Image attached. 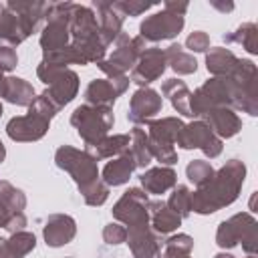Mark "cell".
<instances>
[{"label":"cell","mask_w":258,"mask_h":258,"mask_svg":"<svg viewBox=\"0 0 258 258\" xmlns=\"http://www.w3.org/2000/svg\"><path fill=\"white\" fill-rule=\"evenodd\" d=\"M246 181V165L240 159H228L218 171H214L212 179L191 191V212L200 216L216 214L232 206Z\"/></svg>","instance_id":"cell-1"},{"label":"cell","mask_w":258,"mask_h":258,"mask_svg":"<svg viewBox=\"0 0 258 258\" xmlns=\"http://www.w3.org/2000/svg\"><path fill=\"white\" fill-rule=\"evenodd\" d=\"M216 244L222 250H232L242 244L248 256H256L258 252V222L252 214L240 212L232 218L220 222L216 230Z\"/></svg>","instance_id":"cell-2"},{"label":"cell","mask_w":258,"mask_h":258,"mask_svg":"<svg viewBox=\"0 0 258 258\" xmlns=\"http://www.w3.org/2000/svg\"><path fill=\"white\" fill-rule=\"evenodd\" d=\"M36 77L46 85V89L40 95L46 97L58 111L64 105H69L79 93V75L73 69L48 64L40 60L36 67Z\"/></svg>","instance_id":"cell-3"},{"label":"cell","mask_w":258,"mask_h":258,"mask_svg":"<svg viewBox=\"0 0 258 258\" xmlns=\"http://www.w3.org/2000/svg\"><path fill=\"white\" fill-rule=\"evenodd\" d=\"M218 107H230L236 111V87L230 77H210L189 95L191 117H202Z\"/></svg>","instance_id":"cell-4"},{"label":"cell","mask_w":258,"mask_h":258,"mask_svg":"<svg viewBox=\"0 0 258 258\" xmlns=\"http://www.w3.org/2000/svg\"><path fill=\"white\" fill-rule=\"evenodd\" d=\"M71 125L77 129L85 145H95L109 135V129L115 125V115L111 107H95L85 103L71 113Z\"/></svg>","instance_id":"cell-5"},{"label":"cell","mask_w":258,"mask_h":258,"mask_svg":"<svg viewBox=\"0 0 258 258\" xmlns=\"http://www.w3.org/2000/svg\"><path fill=\"white\" fill-rule=\"evenodd\" d=\"M149 44L139 34L137 36H129L127 32H121L113 42V52L109 56H105L97 67L107 75V79L127 75V71H133L139 54Z\"/></svg>","instance_id":"cell-6"},{"label":"cell","mask_w":258,"mask_h":258,"mask_svg":"<svg viewBox=\"0 0 258 258\" xmlns=\"http://www.w3.org/2000/svg\"><path fill=\"white\" fill-rule=\"evenodd\" d=\"M75 2H50L48 16L40 30V48L42 52L58 50L71 44V14Z\"/></svg>","instance_id":"cell-7"},{"label":"cell","mask_w":258,"mask_h":258,"mask_svg":"<svg viewBox=\"0 0 258 258\" xmlns=\"http://www.w3.org/2000/svg\"><path fill=\"white\" fill-rule=\"evenodd\" d=\"M54 163L58 169L67 171L73 177V181L77 183L79 189L101 179L97 161L85 149H77L73 145H60L54 151Z\"/></svg>","instance_id":"cell-8"},{"label":"cell","mask_w":258,"mask_h":258,"mask_svg":"<svg viewBox=\"0 0 258 258\" xmlns=\"http://www.w3.org/2000/svg\"><path fill=\"white\" fill-rule=\"evenodd\" d=\"M234 87H236V111L248 113L250 117L258 115V69L250 58H238L232 75H230Z\"/></svg>","instance_id":"cell-9"},{"label":"cell","mask_w":258,"mask_h":258,"mask_svg":"<svg viewBox=\"0 0 258 258\" xmlns=\"http://www.w3.org/2000/svg\"><path fill=\"white\" fill-rule=\"evenodd\" d=\"M175 145L181 149H200L210 159L218 157L224 149V141L220 137H216L214 131L202 119L183 125V129L179 131V135L175 139Z\"/></svg>","instance_id":"cell-10"},{"label":"cell","mask_w":258,"mask_h":258,"mask_svg":"<svg viewBox=\"0 0 258 258\" xmlns=\"http://www.w3.org/2000/svg\"><path fill=\"white\" fill-rule=\"evenodd\" d=\"M185 18L179 14H173L169 10H159L151 16H147L139 24V36L145 42H161V40H171L183 30Z\"/></svg>","instance_id":"cell-11"},{"label":"cell","mask_w":258,"mask_h":258,"mask_svg":"<svg viewBox=\"0 0 258 258\" xmlns=\"http://www.w3.org/2000/svg\"><path fill=\"white\" fill-rule=\"evenodd\" d=\"M147 206H149V196L141 187H129L115 202L111 214L119 224H123L127 228L131 224H139V222L149 220Z\"/></svg>","instance_id":"cell-12"},{"label":"cell","mask_w":258,"mask_h":258,"mask_svg":"<svg viewBox=\"0 0 258 258\" xmlns=\"http://www.w3.org/2000/svg\"><path fill=\"white\" fill-rule=\"evenodd\" d=\"M125 230H127L125 244L129 246L133 258H161L163 240L159 234L153 232L149 220L139 222V224H131Z\"/></svg>","instance_id":"cell-13"},{"label":"cell","mask_w":258,"mask_h":258,"mask_svg":"<svg viewBox=\"0 0 258 258\" xmlns=\"http://www.w3.org/2000/svg\"><path fill=\"white\" fill-rule=\"evenodd\" d=\"M131 79L127 75L113 77V79H93L85 89V101L87 105L95 107H111L115 101L129 89Z\"/></svg>","instance_id":"cell-14"},{"label":"cell","mask_w":258,"mask_h":258,"mask_svg":"<svg viewBox=\"0 0 258 258\" xmlns=\"http://www.w3.org/2000/svg\"><path fill=\"white\" fill-rule=\"evenodd\" d=\"M165 69H167L165 52L159 46H147L139 54V58H137V62H135V67L131 71V83L139 85V89L141 87H149L151 83L161 79Z\"/></svg>","instance_id":"cell-15"},{"label":"cell","mask_w":258,"mask_h":258,"mask_svg":"<svg viewBox=\"0 0 258 258\" xmlns=\"http://www.w3.org/2000/svg\"><path fill=\"white\" fill-rule=\"evenodd\" d=\"M161 107H163L161 93L151 87H141L133 93V97L129 101L127 119H129V123L141 127V125L149 123L157 113H161Z\"/></svg>","instance_id":"cell-16"},{"label":"cell","mask_w":258,"mask_h":258,"mask_svg":"<svg viewBox=\"0 0 258 258\" xmlns=\"http://www.w3.org/2000/svg\"><path fill=\"white\" fill-rule=\"evenodd\" d=\"M48 129H50V121L36 115V113L18 115V117H12L6 123V135L12 141H18V143L38 141L46 135Z\"/></svg>","instance_id":"cell-17"},{"label":"cell","mask_w":258,"mask_h":258,"mask_svg":"<svg viewBox=\"0 0 258 258\" xmlns=\"http://www.w3.org/2000/svg\"><path fill=\"white\" fill-rule=\"evenodd\" d=\"M6 6L20 18L28 36L42 30L50 10V2H44V0H8Z\"/></svg>","instance_id":"cell-18"},{"label":"cell","mask_w":258,"mask_h":258,"mask_svg":"<svg viewBox=\"0 0 258 258\" xmlns=\"http://www.w3.org/2000/svg\"><path fill=\"white\" fill-rule=\"evenodd\" d=\"M77 236V222L69 214H50L44 220L42 226V238L44 244L50 248H60L67 246L75 240Z\"/></svg>","instance_id":"cell-19"},{"label":"cell","mask_w":258,"mask_h":258,"mask_svg":"<svg viewBox=\"0 0 258 258\" xmlns=\"http://www.w3.org/2000/svg\"><path fill=\"white\" fill-rule=\"evenodd\" d=\"M91 10L95 12L97 24H99V34L101 40L107 44V48L115 42V38L123 32V16L113 8V2L107 0H93Z\"/></svg>","instance_id":"cell-20"},{"label":"cell","mask_w":258,"mask_h":258,"mask_svg":"<svg viewBox=\"0 0 258 258\" xmlns=\"http://www.w3.org/2000/svg\"><path fill=\"white\" fill-rule=\"evenodd\" d=\"M212 131L216 137H220L222 141L224 139H230L234 135H238L242 131V119L240 115L230 109V107H218V109H210L208 113H204L200 117Z\"/></svg>","instance_id":"cell-21"},{"label":"cell","mask_w":258,"mask_h":258,"mask_svg":"<svg viewBox=\"0 0 258 258\" xmlns=\"http://www.w3.org/2000/svg\"><path fill=\"white\" fill-rule=\"evenodd\" d=\"M139 181H141V189L147 196H161L177 185V173L173 167L157 165V167L145 169L139 175Z\"/></svg>","instance_id":"cell-22"},{"label":"cell","mask_w":258,"mask_h":258,"mask_svg":"<svg viewBox=\"0 0 258 258\" xmlns=\"http://www.w3.org/2000/svg\"><path fill=\"white\" fill-rule=\"evenodd\" d=\"M147 212H149V224L153 232L159 236H167L181 226V218L175 212H171L163 200H149Z\"/></svg>","instance_id":"cell-23"},{"label":"cell","mask_w":258,"mask_h":258,"mask_svg":"<svg viewBox=\"0 0 258 258\" xmlns=\"http://www.w3.org/2000/svg\"><path fill=\"white\" fill-rule=\"evenodd\" d=\"M28 38L20 18L6 6V2H0V44L4 46H18Z\"/></svg>","instance_id":"cell-24"},{"label":"cell","mask_w":258,"mask_h":258,"mask_svg":"<svg viewBox=\"0 0 258 258\" xmlns=\"http://www.w3.org/2000/svg\"><path fill=\"white\" fill-rule=\"evenodd\" d=\"M129 133H119V135H107L103 137L99 143L95 145H87L85 151L95 159V161H101V159H113V157H119L123 153L129 151Z\"/></svg>","instance_id":"cell-25"},{"label":"cell","mask_w":258,"mask_h":258,"mask_svg":"<svg viewBox=\"0 0 258 258\" xmlns=\"http://www.w3.org/2000/svg\"><path fill=\"white\" fill-rule=\"evenodd\" d=\"M135 169L137 167H135V163H133V159H131V155L127 151V153H123V155L113 157L111 161H107V165L101 171V179L109 187H117V185L127 183L131 179V175H133Z\"/></svg>","instance_id":"cell-26"},{"label":"cell","mask_w":258,"mask_h":258,"mask_svg":"<svg viewBox=\"0 0 258 258\" xmlns=\"http://www.w3.org/2000/svg\"><path fill=\"white\" fill-rule=\"evenodd\" d=\"M183 121L179 117H161V119H151L147 123V137L157 143L165 145H175V139L179 131L183 129Z\"/></svg>","instance_id":"cell-27"},{"label":"cell","mask_w":258,"mask_h":258,"mask_svg":"<svg viewBox=\"0 0 258 258\" xmlns=\"http://www.w3.org/2000/svg\"><path fill=\"white\" fill-rule=\"evenodd\" d=\"M36 248V236L32 232H16L8 238H0V258H24Z\"/></svg>","instance_id":"cell-28"},{"label":"cell","mask_w":258,"mask_h":258,"mask_svg":"<svg viewBox=\"0 0 258 258\" xmlns=\"http://www.w3.org/2000/svg\"><path fill=\"white\" fill-rule=\"evenodd\" d=\"M236 62H238V56L230 48L212 46L206 52V69L212 77H230Z\"/></svg>","instance_id":"cell-29"},{"label":"cell","mask_w":258,"mask_h":258,"mask_svg":"<svg viewBox=\"0 0 258 258\" xmlns=\"http://www.w3.org/2000/svg\"><path fill=\"white\" fill-rule=\"evenodd\" d=\"M161 95L169 99L173 111H177L183 117H191V109H189V95H191V91L187 89V85L181 79H167V81H163Z\"/></svg>","instance_id":"cell-30"},{"label":"cell","mask_w":258,"mask_h":258,"mask_svg":"<svg viewBox=\"0 0 258 258\" xmlns=\"http://www.w3.org/2000/svg\"><path fill=\"white\" fill-rule=\"evenodd\" d=\"M36 93L34 87L22 79V77H6V89H4V101L16 105V107H30Z\"/></svg>","instance_id":"cell-31"},{"label":"cell","mask_w":258,"mask_h":258,"mask_svg":"<svg viewBox=\"0 0 258 258\" xmlns=\"http://www.w3.org/2000/svg\"><path fill=\"white\" fill-rule=\"evenodd\" d=\"M163 52H165L167 67L175 75H194L198 71V60L194 58V54L183 50V46L179 42H171Z\"/></svg>","instance_id":"cell-32"},{"label":"cell","mask_w":258,"mask_h":258,"mask_svg":"<svg viewBox=\"0 0 258 258\" xmlns=\"http://www.w3.org/2000/svg\"><path fill=\"white\" fill-rule=\"evenodd\" d=\"M224 40L228 44H240L246 48L250 54H258V26L254 22H244L240 24L234 32L224 34Z\"/></svg>","instance_id":"cell-33"},{"label":"cell","mask_w":258,"mask_h":258,"mask_svg":"<svg viewBox=\"0 0 258 258\" xmlns=\"http://www.w3.org/2000/svg\"><path fill=\"white\" fill-rule=\"evenodd\" d=\"M131 141H129V155L135 163V167H147L151 163V153L147 147V131L141 129L139 125H135L129 133Z\"/></svg>","instance_id":"cell-34"},{"label":"cell","mask_w":258,"mask_h":258,"mask_svg":"<svg viewBox=\"0 0 258 258\" xmlns=\"http://www.w3.org/2000/svg\"><path fill=\"white\" fill-rule=\"evenodd\" d=\"M0 204L8 212H12V214L24 212V208H26V194L20 187L12 185L10 181H0Z\"/></svg>","instance_id":"cell-35"},{"label":"cell","mask_w":258,"mask_h":258,"mask_svg":"<svg viewBox=\"0 0 258 258\" xmlns=\"http://www.w3.org/2000/svg\"><path fill=\"white\" fill-rule=\"evenodd\" d=\"M165 204H167V208H169L171 212H175L181 220L187 218V216L191 214V191H189V187L177 183V185L171 189V194H169V198H167Z\"/></svg>","instance_id":"cell-36"},{"label":"cell","mask_w":258,"mask_h":258,"mask_svg":"<svg viewBox=\"0 0 258 258\" xmlns=\"http://www.w3.org/2000/svg\"><path fill=\"white\" fill-rule=\"evenodd\" d=\"M42 62H48V64H56V67H67L69 64H85L83 56L69 44L64 48H58V50H50V52H42Z\"/></svg>","instance_id":"cell-37"},{"label":"cell","mask_w":258,"mask_h":258,"mask_svg":"<svg viewBox=\"0 0 258 258\" xmlns=\"http://www.w3.org/2000/svg\"><path fill=\"white\" fill-rule=\"evenodd\" d=\"M214 171H216V169H214L212 163L206 161V159H194V161H189L187 167H185V175H187V179H189L196 187H202L204 183H208V181L212 179Z\"/></svg>","instance_id":"cell-38"},{"label":"cell","mask_w":258,"mask_h":258,"mask_svg":"<svg viewBox=\"0 0 258 258\" xmlns=\"http://www.w3.org/2000/svg\"><path fill=\"white\" fill-rule=\"evenodd\" d=\"M79 194L83 196V200H85L87 206L99 208V206H103V204L107 202V198H109V185H107L103 179H97V181H93L91 185L79 189Z\"/></svg>","instance_id":"cell-39"},{"label":"cell","mask_w":258,"mask_h":258,"mask_svg":"<svg viewBox=\"0 0 258 258\" xmlns=\"http://www.w3.org/2000/svg\"><path fill=\"white\" fill-rule=\"evenodd\" d=\"M153 6V2H139V0H117L113 2V8L125 18V16H139L147 12Z\"/></svg>","instance_id":"cell-40"},{"label":"cell","mask_w":258,"mask_h":258,"mask_svg":"<svg viewBox=\"0 0 258 258\" xmlns=\"http://www.w3.org/2000/svg\"><path fill=\"white\" fill-rule=\"evenodd\" d=\"M163 250L191 254V250H194V238L189 234H173L167 240H163Z\"/></svg>","instance_id":"cell-41"},{"label":"cell","mask_w":258,"mask_h":258,"mask_svg":"<svg viewBox=\"0 0 258 258\" xmlns=\"http://www.w3.org/2000/svg\"><path fill=\"white\" fill-rule=\"evenodd\" d=\"M103 240H105V244H109V246L125 244V240H127V230H125V226L119 224V222L107 224V226L103 228Z\"/></svg>","instance_id":"cell-42"},{"label":"cell","mask_w":258,"mask_h":258,"mask_svg":"<svg viewBox=\"0 0 258 258\" xmlns=\"http://www.w3.org/2000/svg\"><path fill=\"white\" fill-rule=\"evenodd\" d=\"M185 48L191 52H208L210 48V36L204 30H194L185 38Z\"/></svg>","instance_id":"cell-43"},{"label":"cell","mask_w":258,"mask_h":258,"mask_svg":"<svg viewBox=\"0 0 258 258\" xmlns=\"http://www.w3.org/2000/svg\"><path fill=\"white\" fill-rule=\"evenodd\" d=\"M18 64V54L12 46H4L0 44V71L2 73H10L14 71Z\"/></svg>","instance_id":"cell-44"},{"label":"cell","mask_w":258,"mask_h":258,"mask_svg":"<svg viewBox=\"0 0 258 258\" xmlns=\"http://www.w3.org/2000/svg\"><path fill=\"white\" fill-rule=\"evenodd\" d=\"M26 224H28V220H26L24 212H16V214H10V218H8L6 226H4V230H6L8 234H16V232H22V230L26 228Z\"/></svg>","instance_id":"cell-45"},{"label":"cell","mask_w":258,"mask_h":258,"mask_svg":"<svg viewBox=\"0 0 258 258\" xmlns=\"http://www.w3.org/2000/svg\"><path fill=\"white\" fill-rule=\"evenodd\" d=\"M163 8H165V10H169V12H173V14L185 16V12H187L189 4H187V2H177V0H165Z\"/></svg>","instance_id":"cell-46"},{"label":"cell","mask_w":258,"mask_h":258,"mask_svg":"<svg viewBox=\"0 0 258 258\" xmlns=\"http://www.w3.org/2000/svg\"><path fill=\"white\" fill-rule=\"evenodd\" d=\"M210 6L212 8H216V10H220V12H232L234 10V2H220V0H210Z\"/></svg>","instance_id":"cell-47"},{"label":"cell","mask_w":258,"mask_h":258,"mask_svg":"<svg viewBox=\"0 0 258 258\" xmlns=\"http://www.w3.org/2000/svg\"><path fill=\"white\" fill-rule=\"evenodd\" d=\"M161 258H191V254H183V252H169V250H163V252H161Z\"/></svg>","instance_id":"cell-48"},{"label":"cell","mask_w":258,"mask_h":258,"mask_svg":"<svg viewBox=\"0 0 258 258\" xmlns=\"http://www.w3.org/2000/svg\"><path fill=\"white\" fill-rule=\"evenodd\" d=\"M10 214H12V212H8V210H6V208L0 204V228H4V226H6V222H8Z\"/></svg>","instance_id":"cell-49"},{"label":"cell","mask_w":258,"mask_h":258,"mask_svg":"<svg viewBox=\"0 0 258 258\" xmlns=\"http://www.w3.org/2000/svg\"><path fill=\"white\" fill-rule=\"evenodd\" d=\"M4 89H6V77H4V73L0 71V99L4 97Z\"/></svg>","instance_id":"cell-50"},{"label":"cell","mask_w":258,"mask_h":258,"mask_svg":"<svg viewBox=\"0 0 258 258\" xmlns=\"http://www.w3.org/2000/svg\"><path fill=\"white\" fill-rule=\"evenodd\" d=\"M6 159V147H4V143H2V139H0V163Z\"/></svg>","instance_id":"cell-51"},{"label":"cell","mask_w":258,"mask_h":258,"mask_svg":"<svg viewBox=\"0 0 258 258\" xmlns=\"http://www.w3.org/2000/svg\"><path fill=\"white\" fill-rule=\"evenodd\" d=\"M214 258H236V256H232V254H228V252H220V254H216Z\"/></svg>","instance_id":"cell-52"},{"label":"cell","mask_w":258,"mask_h":258,"mask_svg":"<svg viewBox=\"0 0 258 258\" xmlns=\"http://www.w3.org/2000/svg\"><path fill=\"white\" fill-rule=\"evenodd\" d=\"M2 113H4V109H2V103H0V117H2Z\"/></svg>","instance_id":"cell-53"},{"label":"cell","mask_w":258,"mask_h":258,"mask_svg":"<svg viewBox=\"0 0 258 258\" xmlns=\"http://www.w3.org/2000/svg\"><path fill=\"white\" fill-rule=\"evenodd\" d=\"M246 258H256V256H246Z\"/></svg>","instance_id":"cell-54"},{"label":"cell","mask_w":258,"mask_h":258,"mask_svg":"<svg viewBox=\"0 0 258 258\" xmlns=\"http://www.w3.org/2000/svg\"><path fill=\"white\" fill-rule=\"evenodd\" d=\"M64 258H75V256H64Z\"/></svg>","instance_id":"cell-55"}]
</instances>
